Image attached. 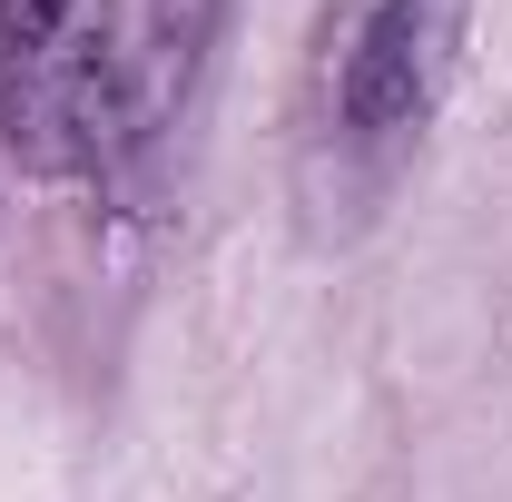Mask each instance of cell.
Instances as JSON below:
<instances>
[{
    "instance_id": "6da1fadb",
    "label": "cell",
    "mask_w": 512,
    "mask_h": 502,
    "mask_svg": "<svg viewBox=\"0 0 512 502\" xmlns=\"http://www.w3.org/2000/svg\"><path fill=\"white\" fill-rule=\"evenodd\" d=\"M217 30H227V0H99L69 69V168L148 178L178 119L197 109Z\"/></svg>"
},
{
    "instance_id": "7a4b0ae2",
    "label": "cell",
    "mask_w": 512,
    "mask_h": 502,
    "mask_svg": "<svg viewBox=\"0 0 512 502\" xmlns=\"http://www.w3.org/2000/svg\"><path fill=\"white\" fill-rule=\"evenodd\" d=\"M463 60V0H335L325 20V138L355 158H404L444 109Z\"/></svg>"
},
{
    "instance_id": "3957f363",
    "label": "cell",
    "mask_w": 512,
    "mask_h": 502,
    "mask_svg": "<svg viewBox=\"0 0 512 502\" xmlns=\"http://www.w3.org/2000/svg\"><path fill=\"white\" fill-rule=\"evenodd\" d=\"M99 0H0V128L20 158L69 168V69Z\"/></svg>"
}]
</instances>
